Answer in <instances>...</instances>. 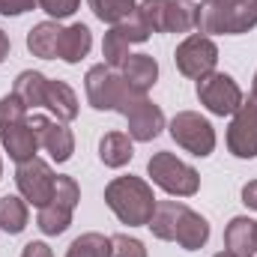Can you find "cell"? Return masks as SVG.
<instances>
[{"instance_id":"29","label":"cell","mask_w":257,"mask_h":257,"mask_svg":"<svg viewBox=\"0 0 257 257\" xmlns=\"http://www.w3.org/2000/svg\"><path fill=\"white\" fill-rule=\"evenodd\" d=\"M21 120H27V108H24V102H21L15 93L3 96V99H0V128L12 126V123H21Z\"/></svg>"},{"instance_id":"21","label":"cell","mask_w":257,"mask_h":257,"mask_svg":"<svg viewBox=\"0 0 257 257\" xmlns=\"http://www.w3.org/2000/svg\"><path fill=\"white\" fill-rule=\"evenodd\" d=\"M72 206H66L60 200H48L45 206H39V215H36V224H39V230L45 233V236H60L69 230V224H72Z\"/></svg>"},{"instance_id":"11","label":"cell","mask_w":257,"mask_h":257,"mask_svg":"<svg viewBox=\"0 0 257 257\" xmlns=\"http://www.w3.org/2000/svg\"><path fill=\"white\" fill-rule=\"evenodd\" d=\"M126 120H128V138H132V141H141V144L156 141V138L162 135V128H165V114H162V108L153 105L147 96L128 111Z\"/></svg>"},{"instance_id":"30","label":"cell","mask_w":257,"mask_h":257,"mask_svg":"<svg viewBox=\"0 0 257 257\" xmlns=\"http://www.w3.org/2000/svg\"><path fill=\"white\" fill-rule=\"evenodd\" d=\"M111 257H147V248L141 239L128 233H114L111 236Z\"/></svg>"},{"instance_id":"36","label":"cell","mask_w":257,"mask_h":257,"mask_svg":"<svg viewBox=\"0 0 257 257\" xmlns=\"http://www.w3.org/2000/svg\"><path fill=\"white\" fill-rule=\"evenodd\" d=\"M251 99H257V72H254V81H251Z\"/></svg>"},{"instance_id":"18","label":"cell","mask_w":257,"mask_h":257,"mask_svg":"<svg viewBox=\"0 0 257 257\" xmlns=\"http://www.w3.org/2000/svg\"><path fill=\"white\" fill-rule=\"evenodd\" d=\"M206 239H209V221H206L200 212H194V209L186 206V212H183V218H180V227H177L174 242H177V245H183L186 251H197V248H203V245H206Z\"/></svg>"},{"instance_id":"12","label":"cell","mask_w":257,"mask_h":257,"mask_svg":"<svg viewBox=\"0 0 257 257\" xmlns=\"http://www.w3.org/2000/svg\"><path fill=\"white\" fill-rule=\"evenodd\" d=\"M0 141H3V150L9 153V159H12L15 165L33 159V156L39 153V147H42L36 128L30 126V117L21 120V123H12V126L0 128Z\"/></svg>"},{"instance_id":"22","label":"cell","mask_w":257,"mask_h":257,"mask_svg":"<svg viewBox=\"0 0 257 257\" xmlns=\"http://www.w3.org/2000/svg\"><path fill=\"white\" fill-rule=\"evenodd\" d=\"M197 27V3L192 0H168L165 33H192Z\"/></svg>"},{"instance_id":"17","label":"cell","mask_w":257,"mask_h":257,"mask_svg":"<svg viewBox=\"0 0 257 257\" xmlns=\"http://www.w3.org/2000/svg\"><path fill=\"white\" fill-rule=\"evenodd\" d=\"M120 75L128 81V87L147 93L156 81H159V63L150 54H128L126 63L120 66Z\"/></svg>"},{"instance_id":"24","label":"cell","mask_w":257,"mask_h":257,"mask_svg":"<svg viewBox=\"0 0 257 257\" xmlns=\"http://www.w3.org/2000/svg\"><path fill=\"white\" fill-rule=\"evenodd\" d=\"M0 227L15 236L27 227V200L18 197V194H6L0 197Z\"/></svg>"},{"instance_id":"10","label":"cell","mask_w":257,"mask_h":257,"mask_svg":"<svg viewBox=\"0 0 257 257\" xmlns=\"http://www.w3.org/2000/svg\"><path fill=\"white\" fill-rule=\"evenodd\" d=\"M30 126L36 128L42 150H45L54 162H69V159H72V153H75V135H72V128L66 126V123L48 120V117H42V114H33V117H30Z\"/></svg>"},{"instance_id":"6","label":"cell","mask_w":257,"mask_h":257,"mask_svg":"<svg viewBox=\"0 0 257 257\" xmlns=\"http://www.w3.org/2000/svg\"><path fill=\"white\" fill-rule=\"evenodd\" d=\"M197 99L215 117H233L242 105V90L227 72H209L197 78Z\"/></svg>"},{"instance_id":"5","label":"cell","mask_w":257,"mask_h":257,"mask_svg":"<svg viewBox=\"0 0 257 257\" xmlns=\"http://www.w3.org/2000/svg\"><path fill=\"white\" fill-rule=\"evenodd\" d=\"M168 132L177 141V147H183L186 153H192L197 159H206L215 150V128H212V123L206 117H200L197 111H180L171 120Z\"/></svg>"},{"instance_id":"3","label":"cell","mask_w":257,"mask_h":257,"mask_svg":"<svg viewBox=\"0 0 257 257\" xmlns=\"http://www.w3.org/2000/svg\"><path fill=\"white\" fill-rule=\"evenodd\" d=\"M257 27V0H239V3H224V0H200L197 3V33L212 36H239Z\"/></svg>"},{"instance_id":"7","label":"cell","mask_w":257,"mask_h":257,"mask_svg":"<svg viewBox=\"0 0 257 257\" xmlns=\"http://www.w3.org/2000/svg\"><path fill=\"white\" fill-rule=\"evenodd\" d=\"M54 183H57V174L39 156H33V159L21 162L15 168V186H18V192H21V197L27 203H33L36 209L45 206L54 197Z\"/></svg>"},{"instance_id":"4","label":"cell","mask_w":257,"mask_h":257,"mask_svg":"<svg viewBox=\"0 0 257 257\" xmlns=\"http://www.w3.org/2000/svg\"><path fill=\"white\" fill-rule=\"evenodd\" d=\"M147 174L153 177V183L159 189H165L174 197H192L200 189V174L192 165H186L183 159H177L174 153L162 150L147 162Z\"/></svg>"},{"instance_id":"9","label":"cell","mask_w":257,"mask_h":257,"mask_svg":"<svg viewBox=\"0 0 257 257\" xmlns=\"http://www.w3.org/2000/svg\"><path fill=\"white\" fill-rule=\"evenodd\" d=\"M227 150L236 159H257V99H242L230 126H227Z\"/></svg>"},{"instance_id":"16","label":"cell","mask_w":257,"mask_h":257,"mask_svg":"<svg viewBox=\"0 0 257 257\" xmlns=\"http://www.w3.org/2000/svg\"><path fill=\"white\" fill-rule=\"evenodd\" d=\"M183 212H186V203H183V200H159V203H156V212H153V218H150L147 227L153 230L156 239L174 242Z\"/></svg>"},{"instance_id":"32","label":"cell","mask_w":257,"mask_h":257,"mask_svg":"<svg viewBox=\"0 0 257 257\" xmlns=\"http://www.w3.org/2000/svg\"><path fill=\"white\" fill-rule=\"evenodd\" d=\"M39 0H0V12L9 18H15V15H24V12H30L33 6H36Z\"/></svg>"},{"instance_id":"34","label":"cell","mask_w":257,"mask_h":257,"mask_svg":"<svg viewBox=\"0 0 257 257\" xmlns=\"http://www.w3.org/2000/svg\"><path fill=\"white\" fill-rule=\"evenodd\" d=\"M242 203L251 206V209H257V180H251V183L242 186Z\"/></svg>"},{"instance_id":"33","label":"cell","mask_w":257,"mask_h":257,"mask_svg":"<svg viewBox=\"0 0 257 257\" xmlns=\"http://www.w3.org/2000/svg\"><path fill=\"white\" fill-rule=\"evenodd\" d=\"M21 257H54V251H51L48 242H27Z\"/></svg>"},{"instance_id":"39","label":"cell","mask_w":257,"mask_h":257,"mask_svg":"<svg viewBox=\"0 0 257 257\" xmlns=\"http://www.w3.org/2000/svg\"><path fill=\"white\" fill-rule=\"evenodd\" d=\"M0 177H3V162H0Z\"/></svg>"},{"instance_id":"1","label":"cell","mask_w":257,"mask_h":257,"mask_svg":"<svg viewBox=\"0 0 257 257\" xmlns=\"http://www.w3.org/2000/svg\"><path fill=\"white\" fill-rule=\"evenodd\" d=\"M105 203L111 212L128 224V227H147L153 212H156V194L153 186L141 177H114L105 186Z\"/></svg>"},{"instance_id":"23","label":"cell","mask_w":257,"mask_h":257,"mask_svg":"<svg viewBox=\"0 0 257 257\" xmlns=\"http://www.w3.org/2000/svg\"><path fill=\"white\" fill-rule=\"evenodd\" d=\"M45 84H48V78H45L42 72L27 69V72H21V75L15 78V90H12V93L24 102V108H27V111H30V108H42Z\"/></svg>"},{"instance_id":"35","label":"cell","mask_w":257,"mask_h":257,"mask_svg":"<svg viewBox=\"0 0 257 257\" xmlns=\"http://www.w3.org/2000/svg\"><path fill=\"white\" fill-rule=\"evenodd\" d=\"M9 48H12V42H9V36H6V33L0 30V63H3L6 57H9Z\"/></svg>"},{"instance_id":"15","label":"cell","mask_w":257,"mask_h":257,"mask_svg":"<svg viewBox=\"0 0 257 257\" xmlns=\"http://www.w3.org/2000/svg\"><path fill=\"white\" fill-rule=\"evenodd\" d=\"M90 48H93V33H90L87 24L78 21V24L63 27L60 45H57V57H60L63 63H81V60L90 54Z\"/></svg>"},{"instance_id":"26","label":"cell","mask_w":257,"mask_h":257,"mask_svg":"<svg viewBox=\"0 0 257 257\" xmlns=\"http://www.w3.org/2000/svg\"><path fill=\"white\" fill-rule=\"evenodd\" d=\"M128 36L114 24L108 33H105V42H102V57H105V66H111V69H120V66L126 63L128 57Z\"/></svg>"},{"instance_id":"25","label":"cell","mask_w":257,"mask_h":257,"mask_svg":"<svg viewBox=\"0 0 257 257\" xmlns=\"http://www.w3.org/2000/svg\"><path fill=\"white\" fill-rule=\"evenodd\" d=\"M66 257H111V236H105V233H81L69 245Z\"/></svg>"},{"instance_id":"8","label":"cell","mask_w":257,"mask_h":257,"mask_svg":"<svg viewBox=\"0 0 257 257\" xmlns=\"http://www.w3.org/2000/svg\"><path fill=\"white\" fill-rule=\"evenodd\" d=\"M174 60H177L180 75L197 81V78L215 72V63H218V45H215L209 36H203V33H192V36H186V39L177 45Z\"/></svg>"},{"instance_id":"31","label":"cell","mask_w":257,"mask_h":257,"mask_svg":"<svg viewBox=\"0 0 257 257\" xmlns=\"http://www.w3.org/2000/svg\"><path fill=\"white\" fill-rule=\"evenodd\" d=\"M39 6L51 15V18H69L78 6H81V0H39Z\"/></svg>"},{"instance_id":"20","label":"cell","mask_w":257,"mask_h":257,"mask_svg":"<svg viewBox=\"0 0 257 257\" xmlns=\"http://www.w3.org/2000/svg\"><path fill=\"white\" fill-rule=\"evenodd\" d=\"M132 156H135V147L126 132H108L99 141V159L105 168H123L132 162Z\"/></svg>"},{"instance_id":"38","label":"cell","mask_w":257,"mask_h":257,"mask_svg":"<svg viewBox=\"0 0 257 257\" xmlns=\"http://www.w3.org/2000/svg\"><path fill=\"white\" fill-rule=\"evenodd\" d=\"M224 3H239V0H224Z\"/></svg>"},{"instance_id":"28","label":"cell","mask_w":257,"mask_h":257,"mask_svg":"<svg viewBox=\"0 0 257 257\" xmlns=\"http://www.w3.org/2000/svg\"><path fill=\"white\" fill-rule=\"evenodd\" d=\"M138 18L150 27V33H165V12H168V0H141L135 6Z\"/></svg>"},{"instance_id":"2","label":"cell","mask_w":257,"mask_h":257,"mask_svg":"<svg viewBox=\"0 0 257 257\" xmlns=\"http://www.w3.org/2000/svg\"><path fill=\"white\" fill-rule=\"evenodd\" d=\"M84 90H87V102H90L96 111H117V114H123V117L147 96V93L128 87L126 78L105 63L87 69Z\"/></svg>"},{"instance_id":"19","label":"cell","mask_w":257,"mask_h":257,"mask_svg":"<svg viewBox=\"0 0 257 257\" xmlns=\"http://www.w3.org/2000/svg\"><path fill=\"white\" fill-rule=\"evenodd\" d=\"M60 33L63 27L57 21H42L27 33V48L33 51V57L42 60H54L57 57V45H60Z\"/></svg>"},{"instance_id":"37","label":"cell","mask_w":257,"mask_h":257,"mask_svg":"<svg viewBox=\"0 0 257 257\" xmlns=\"http://www.w3.org/2000/svg\"><path fill=\"white\" fill-rule=\"evenodd\" d=\"M212 257H233L230 251H218V254H212Z\"/></svg>"},{"instance_id":"14","label":"cell","mask_w":257,"mask_h":257,"mask_svg":"<svg viewBox=\"0 0 257 257\" xmlns=\"http://www.w3.org/2000/svg\"><path fill=\"white\" fill-rule=\"evenodd\" d=\"M42 108H48L60 123H72V120L78 117V96H75V90H72L66 81H51V78H48Z\"/></svg>"},{"instance_id":"13","label":"cell","mask_w":257,"mask_h":257,"mask_svg":"<svg viewBox=\"0 0 257 257\" xmlns=\"http://www.w3.org/2000/svg\"><path fill=\"white\" fill-rule=\"evenodd\" d=\"M224 251L233 257H254L257 254V221L248 215L230 218L224 227Z\"/></svg>"},{"instance_id":"27","label":"cell","mask_w":257,"mask_h":257,"mask_svg":"<svg viewBox=\"0 0 257 257\" xmlns=\"http://www.w3.org/2000/svg\"><path fill=\"white\" fill-rule=\"evenodd\" d=\"M90 3V9H93V15L99 18V21H105V24H120L123 18H128L132 12H135V0H87Z\"/></svg>"}]
</instances>
